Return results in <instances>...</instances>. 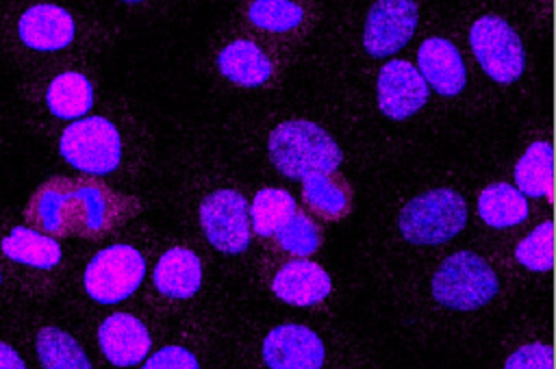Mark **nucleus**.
<instances>
[{
  "instance_id": "nucleus-29",
  "label": "nucleus",
  "mask_w": 556,
  "mask_h": 369,
  "mask_svg": "<svg viewBox=\"0 0 556 369\" xmlns=\"http://www.w3.org/2000/svg\"><path fill=\"white\" fill-rule=\"evenodd\" d=\"M143 369H200V365L187 347L165 345L146 360Z\"/></svg>"
},
{
  "instance_id": "nucleus-28",
  "label": "nucleus",
  "mask_w": 556,
  "mask_h": 369,
  "mask_svg": "<svg viewBox=\"0 0 556 369\" xmlns=\"http://www.w3.org/2000/svg\"><path fill=\"white\" fill-rule=\"evenodd\" d=\"M504 369H552V347L528 343L508 356Z\"/></svg>"
},
{
  "instance_id": "nucleus-18",
  "label": "nucleus",
  "mask_w": 556,
  "mask_h": 369,
  "mask_svg": "<svg viewBox=\"0 0 556 369\" xmlns=\"http://www.w3.org/2000/svg\"><path fill=\"white\" fill-rule=\"evenodd\" d=\"M219 72L241 87H258L271 76V63L265 52L248 39L228 43L217 56Z\"/></svg>"
},
{
  "instance_id": "nucleus-16",
  "label": "nucleus",
  "mask_w": 556,
  "mask_h": 369,
  "mask_svg": "<svg viewBox=\"0 0 556 369\" xmlns=\"http://www.w3.org/2000/svg\"><path fill=\"white\" fill-rule=\"evenodd\" d=\"M202 284L200 258L187 247L167 250L154 269V287L167 297H191Z\"/></svg>"
},
{
  "instance_id": "nucleus-14",
  "label": "nucleus",
  "mask_w": 556,
  "mask_h": 369,
  "mask_svg": "<svg viewBox=\"0 0 556 369\" xmlns=\"http://www.w3.org/2000/svg\"><path fill=\"white\" fill-rule=\"evenodd\" d=\"M419 74L426 80V85H432L434 91L443 96H456L463 91L467 82V72L460 59V52L454 43H450L443 37H430L421 43L419 54Z\"/></svg>"
},
{
  "instance_id": "nucleus-27",
  "label": "nucleus",
  "mask_w": 556,
  "mask_h": 369,
  "mask_svg": "<svg viewBox=\"0 0 556 369\" xmlns=\"http://www.w3.org/2000/svg\"><path fill=\"white\" fill-rule=\"evenodd\" d=\"M552 224L545 221L536 226L526 239L515 247L517 260L532 271H547L552 267Z\"/></svg>"
},
{
  "instance_id": "nucleus-10",
  "label": "nucleus",
  "mask_w": 556,
  "mask_h": 369,
  "mask_svg": "<svg viewBox=\"0 0 556 369\" xmlns=\"http://www.w3.org/2000/svg\"><path fill=\"white\" fill-rule=\"evenodd\" d=\"M324 356L321 339L298 323L274 328L263 343V358L269 369H321Z\"/></svg>"
},
{
  "instance_id": "nucleus-22",
  "label": "nucleus",
  "mask_w": 556,
  "mask_h": 369,
  "mask_svg": "<svg viewBox=\"0 0 556 369\" xmlns=\"http://www.w3.org/2000/svg\"><path fill=\"white\" fill-rule=\"evenodd\" d=\"M35 349L43 369H91L80 343L61 328H41L35 339Z\"/></svg>"
},
{
  "instance_id": "nucleus-26",
  "label": "nucleus",
  "mask_w": 556,
  "mask_h": 369,
  "mask_svg": "<svg viewBox=\"0 0 556 369\" xmlns=\"http://www.w3.org/2000/svg\"><path fill=\"white\" fill-rule=\"evenodd\" d=\"M250 20L254 26L263 30H289L300 24L302 20V7L295 2H285V0H256L250 4L248 11Z\"/></svg>"
},
{
  "instance_id": "nucleus-20",
  "label": "nucleus",
  "mask_w": 556,
  "mask_h": 369,
  "mask_svg": "<svg viewBox=\"0 0 556 369\" xmlns=\"http://www.w3.org/2000/svg\"><path fill=\"white\" fill-rule=\"evenodd\" d=\"M478 215L486 226L508 228L528 217L526 198L506 182H493L478 198Z\"/></svg>"
},
{
  "instance_id": "nucleus-13",
  "label": "nucleus",
  "mask_w": 556,
  "mask_h": 369,
  "mask_svg": "<svg viewBox=\"0 0 556 369\" xmlns=\"http://www.w3.org/2000/svg\"><path fill=\"white\" fill-rule=\"evenodd\" d=\"M17 35L22 43L33 50H61L74 39V20L59 4H33L20 15Z\"/></svg>"
},
{
  "instance_id": "nucleus-17",
  "label": "nucleus",
  "mask_w": 556,
  "mask_h": 369,
  "mask_svg": "<svg viewBox=\"0 0 556 369\" xmlns=\"http://www.w3.org/2000/svg\"><path fill=\"white\" fill-rule=\"evenodd\" d=\"M0 250L7 258L35 269H52L61 263L59 241L30 226L11 228V232L0 241Z\"/></svg>"
},
{
  "instance_id": "nucleus-5",
  "label": "nucleus",
  "mask_w": 556,
  "mask_h": 369,
  "mask_svg": "<svg viewBox=\"0 0 556 369\" xmlns=\"http://www.w3.org/2000/svg\"><path fill=\"white\" fill-rule=\"evenodd\" d=\"M59 152L78 171L104 176L119 165L122 139L106 117L91 115L76 119L63 130Z\"/></svg>"
},
{
  "instance_id": "nucleus-12",
  "label": "nucleus",
  "mask_w": 556,
  "mask_h": 369,
  "mask_svg": "<svg viewBox=\"0 0 556 369\" xmlns=\"http://www.w3.org/2000/svg\"><path fill=\"white\" fill-rule=\"evenodd\" d=\"M98 345L104 358L115 367H132L148 356L152 339L148 328L137 317L115 313L100 323Z\"/></svg>"
},
{
  "instance_id": "nucleus-30",
  "label": "nucleus",
  "mask_w": 556,
  "mask_h": 369,
  "mask_svg": "<svg viewBox=\"0 0 556 369\" xmlns=\"http://www.w3.org/2000/svg\"><path fill=\"white\" fill-rule=\"evenodd\" d=\"M0 369H26L22 356L4 341H0Z\"/></svg>"
},
{
  "instance_id": "nucleus-3",
  "label": "nucleus",
  "mask_w": 556,
  "mask_h": 369,
  "mask_svg": "<svg viewBox=\"0 0 556 369\" xmlns=\"http://www.w3.org/2000/svg\"><path fill=\"white\" fill-rule=\"evenodd\" d=\"M467 221L463 195L452 189H434L413 198L397 217L402 237L415 245H439L456 237Z\"/></svg>"
},
{
  "instance_id": "nucleus-7",
  "label": "nucleus",
  "mask_w": 556,
  "mask_h": 369,
  "mask_svg": "<svg viewBox=\"0 0 556 369\" xmlns=\"http://www.w3.org/2000/svg\"><path fill=\"white\" fill-rule=\"evenodd\" d=\"M471 50L480 67L497 82H513L523 74L526 56L517 33L497 15H484L469 30Z\"/></svg>"
},
{
  "instance_id": "nucleus-23",
  "label": "nucleus",
  "mask_w": 556,
  "mask_h": 369,
  "mask_svg": "<svg viewBox=\"0 0 556 369\" xmlns=\"http://www.w3.org/2000/svg\"><path fill=\"white\" fill-rule=\"evenodd\" d=\"M515 182L521 195H552V148L547 141H534L515 165Z\"/></svg>"
},
{
  "instance_id": "nucleus-9",
  "label": "nucleus",
  "mask_w": 556,
  "mask_h": 369,
  "mask_svg": "<svg viewBox=\"0 0 556 369\" xmlns=\"http://www.w3.org/2000/svg\"><path fill=\"white\" fill-rule=\"evenodd\" d=\"M417 4L408 0H382L369 9L363 46L374 56H389L397 52L415 33Z\"/></svg>"
},
{
  "instance_id": "nucleus-31",
  "label": "nucleus",
  "mask_w": 556,
  "mask_h": 369,
  "mask_svg": "<svg viewBox=\"0 0 556 369\" xmlns=\"http://www.w3.org/2000/svg\"><path fill=\"white\" fill-rule=\"evenodd\" d=\"M0 280H2V276H0Z\"/></svg>"
},
{
  "instance_id": "nucleus-11",
  "label": "nucleus",
  "mask_w": 556,
  "mask_h": 369,
  "mask_svg": "<svg viewBox=\"0 0 556 369\" xmlns=\"http://www.w3.org/2000/svg\"><path fill=\"white\" fill-rule=\"evenodd\" d=\"M428 100V85L408 61H389L378 76V106L391 119H406Z\"/></svg>"
},
{
  "instance_id": "nucleus-19",
  "label": "nucleus",
  "mask_w": 556,
  "mask_h": 369,
  "mask_svg": "<svg viewBox=\"0 0 556 369\" xmlns=\"http://www.w3.org/2000/svg\"><path fill=\"white\" fill-rule=\"evenodd\" d=\"M46 104L61 119H78L93 104V87L78 72H63L52 78L46 91Z\"/></svg>"
},
{
  "instance_id": "nucleus-4",
  "label": "nucleus",
  "mask_w": 556,
  "mask_h": 369,
  "mask_svg": "<svg viewBox=\"0 0 556 369\" xmlns=\"http://www.w3.org/2000/svg\"><path fill=\"white\" fill-rule=\"evenodd\" d=\"M493 267L473 252H454L432 276V295L454 310H473L489 304L497 293Z\"/></svg>"
},
{
  "instance_id": "nucleus-6",
  "label": "nucleus",
  "mask_w": 556,
  "mask_h": 369,
  "mask_svg": "<svg viewBox=\"0 0 556 369\" xmlns=\"http://www.w3.org/2000/svg\"><path fill=\"white\" fill-rule=\"evenodd\" d=\"M146 276V260L132 245H109L87 265L83 284L91 300L117 304L132 295Z\"/></svg>"
},
{
  "instance_id": "nucleus-8",
  "label": "nucleus",
  "mask_w": 556,
  "mask_h": 369,
  "mask_svg": "<svg viewBox=\"0 0 556 369\" xmlns=\"http://www.w3.org/2000/svg\"><path fill=\"white\" fill-rule=\"evenodd\" d=\"M200 224L208 243L226 254H239L250 243V208L232 189H219L204 198Z\"/></svg>"
},
{
  "instance_id": "nucleus-15",
  "label": "nucleus",
  "mask_w": 556,
  "mask_h": 369,
  "mask_svg": "<svg viewBox=\"0 0 556 369\" xmlns=\"http://www.w3.org/2000/svg\"><path fill=\"white\" fill-rule=\"evenodd\" d=\"M330 289L332 282L326 269L311 260H289L271 280V291L278 300L293 306L317 304L330 293Z\"/></svg>"
},
{
  "instance_id": "nucleus-2",
  "label": "nucleus",
  "mask_w": 556,
  "mask_h": 369,
  "mask_svg": "<svg viewBox=\"0 0 556 369\" xmlns=\"http://www.w3.org/2000/svg\"><path fill=\"white\" fill-rule=\"evenodd\" d=\"M269 158L289 178L330 174L341 165V150L334 139L313 122L291 119L276 126L269 135Z\"/></svg>"
},
{
  "instance_id": "nucleus-25",
  "label": "nucleus",
  "mask_w": 556,
  "mask_h": 369,
  "mask_svg": "<svg viewBox=\"0 0 556 369\" xmlns=\"http://www.w3.org/2000/svg\"><path fill=\"white\" fill-rule=\"evenodd\" d=\"M278 245L291 254L308 256L319 247V228L317 224L302 211H295L289 221L274 234Z\"/></svg>"
},
{
  "instance_id": "nucleus-24",
  "label": "nucleus",
  "mask_w": 556,
  "mask_h": 369,
  "mask_svg": "<svg viewBox=\"0 0 556 369\" xmlns=\"http://www.w3.org/2000/svg\"><path fill=\"white\" fill-rule=\"evenodd\" d=\"M298 211L295 200L291 198L289 191L285 189H261L254 195L252 208H250V219H252V230L258 237H271L276 234L289 217Z\"/></svg>"
},
{
  "instance_id": "nucleus-1",
  "label": "nucleus",
  "mask_w": 556,
  "mask_h": 369,
  "mask_svg": "<svg viewBox=\"0 0 556 369\" xmlns=\"http://www.w3.org/2000/svg\"><path fill=\"white\" fill-rule=\"evenodd\" d=\"M139 208L130 195L115 193L96 178L56 176L37 187L24 215L30 228L48 237L98 239L124 224Z\"/></svg>"
},
{
  "instance_id": "nucleus-21",
  "label": "nucleus",
  "mask_w": 556,
  "mask_h": 369,
  "mask_svg": "<svg viewBox=\"0 0 556 369\" xmlns=\"http://www.w3.org/2000/svg\"><path fill=\"white\" fill-rule=\"evenodd\" d=\"M304 202L324 219H341L350 206V187L339 174H313L302 178Z\"/></svg>"
}]
</instances>
